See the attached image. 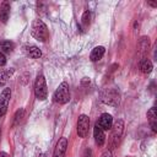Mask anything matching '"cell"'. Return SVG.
Masks as SVG:
<instances>
[{"mask_svg":"<svg viewBox=\"0 0 157 157\" xmlns=\"http://www.w3.org/2000/svg\"><path fill=\"white\" fill-rule=\"evenodd\" d=\"M31 34L39 42H45L49 37L48 27L42 20H34L31 26Z\"/></svg>","mask_w":157,"mask_h":157,"instance_id":"cell-1","label":"cell"},{"mask_svg":"<svg viewBox=\"0 0 157 157\" xmlns=\"http://www.w3.org/2000/svg\"><path fill=\"white\" fill-rule=\"evenodd\" d=\"M53 101L58 104H65L70 101V92L67 82H61L53 94Z\"/></svg>","mask_w":157,"mask_h":157,"instance_id":"cell-2","label":"cell"},{"mask_svg":"<svg viewBox=\"0 0 157 157\" xmlns=\"http://www.w3.org/2000/svg\"><path fill=\"white\" fill-rule=\"evenodd\" d=\"M34 94L37 99L44 101L48 97V88H47V82L43 75H38L34 82Z\"/></svg>","mask_w":157,"mask_h":157,"instance_id":"cell-3","label":"cell"},{"mask_svg":"<svg viewBox=\"0 0 157 157\" xmlns=\"http://www.w3.org/2000/svg\"><path fill=\"white\" fill-rule=\"evenodd\" d=\"M123 131H124V121L119 119L112 126V135H110V139H109V142H110V147L112 148H114L115 146H118L119 140H120V137L123 135Z\"/></svg>","mask_w":157,"mask_h":157,"instance_id":"cell-4","label":"cell"},{"mask_svg":"<svg viewBox=\"0 0 157 157\" xmlns=\"http://www.w3.org/2000/svg\"><path fill=\"white\" fill-rule=\"evenodd\" d=\"M90 130V118L86 114H81L77 120V135L82 139L87 137Z\"/></svg>","mask_w":157,"mask_h":157,"instance_id":"cell-5","label":"cell"},{"mask_svg":"<svg viewBox=\"0 0 157 157\" xmlns=\"http://www.w3.org/2000/svg\"><path fill=\"white\" fill-rule=\"evenodd\" d=\"M102 101L109 105H117L119 102V92L115 88H107L102 93Z\"/></svg>","mask_w":157,"mask_h":157,"instance_id":"cell-6","label":"cell"},{"mask_svg":"<svg viewBox=\"0 0 157 157\" xmlns=\"http://www.w3.org/2000/svg\"><path fill=\"white\" fill-rule=\"evenodd\" d=\"M10 98H11V90L6 87L2 90V92L0 94V117H4L6 114Z\"/></svg>","mask_w":157,"mask_h":157,"instance_id":"cell-7","label":"cell"},{"mask_svg":"<svg viewBox=\"0 0 157 157\" xmlns=\"http://www.w3.org/2000/svg\"><path fill=\"white\" fill-rule=\"evenodd\" d=\"M96 124H97L99 128H102L103 130H110L112 126H113V118H112L110 114L103 113V114L98 118V120L96 121Z\"/></svg>","mask_w":157,"mask_h":157,"instance_id":"cell-8","label":"cell"},{"mask_svg":"<svg viewBox=\"0 0 157 157\" xmlns=\"http://www.w3.org/2000/svg\"><path fill=\"white\" fill-rule=\"evenodd\" d=\"M67 147V140L66 137H60L59 141L56 142V146L53 152V157H64Z\"/></svg>","mask_w":157,"mask_h":157,"instance_id":"cell-9","label":"cell"},{"mask_svg":"<svg viewBox=\"0 0 157 157\" xmlns=\"http://www.w3.org/2000/svg\"><path fill=\"white\" fill-rule=\"evenodd\" d=\"M22 50H23V53H25L27 56H29V58H32V59H38V58L42 56L40 49H39L38 47L33 45V44H26V45H23Z\"/></svg>","mask_w":157,"mask_h":157,"instance_id":"cell-10","label":"cell"},{"mask_svg":"<svg viewBox=\"0 0 157 157\" xmlns=\"http://www.w3.org/2000/svg\"><path fill=\"white\" fill-rule=\"evenodd\" d=\"M93 136H94V141L98 146H102L105 141V134L104 130L102 128H99L97 124H94V129H93Z\"/></svg>","mask_w":157,"mask_h":157,"instance_id":"cell-11","label":"cell"},{"mask_svg":"<svg viewBox=\"0 0 157 157\" xmlns=\"http://www.w3.org/2000/svg\"><path fill=\"white\" fill-rule=\"evenodd\" d=\"M10 17V4L7 1H2L0 5V21L6 23Z\"/></svg>","mask_w":157,"mask_h":157,"instance_id":"cell-12","label":"cell"},{"mask_svg":"<svg viewBox=\"0 0 157 157\" xmlns=\"http://www.w3.org/2000/svg\"><path fill=\"white\" fill-rule=\"evenodd\" d=\"M104 52H105L104 47H102V45L94 47V48L92 49L91 54H90V59H91V61H98L99 59H102V56L104 55Z\"/></svg>","mask_w":157,"mask_h":157,"instance_id":"cell-13","label":"cell"},{"mask_svg":"<svg viewBox=\"0 0 157 157\" xmlns=\"http://www.w3.org/2000/svg\"><path fill=\"white\" fill-rule=\"evenodd\" d=\"M147 118L150 121V125L152 128V131L156 132L157 131V114H156V108L152 107L148 112H147Z\"/></svg>","mask_w":157,"mask_h":157,"instance_id":"cell-14","label":"cell"},{"mask_svg":"<svg viewBox=\"0 0 157 157\" xmlns=\"http://www.w3.org/2000/svg\"><path fill=\"white\" fill-rule=\"evenodd\" d=\"M15 48V44L10 40H0V53H11Z\"/></svg>","mask_w":157,"mask_h":157,"instance_id":"cell-15","label":"cell"},{"mask_svg":"<svg viewBox=\"0 0 157 157\" xmlns=\"http://www.w3.org/2000/svg\"><path fill=\"white\" fill-rule=\"evenodd\" d=\"M13 74V69H9V70H4L0 71V87L5 86V83L7 82V80L10 78V76Z\"/></svg>","mask_w":157,"mask_h":157,"instance_id":"cell-16","label":"cell"},{"mask_svg":"<svg viewBox=\"0 0 157 157\" xmlns=\"http://www.w3.org/2000/svg\"><path fill=\"white\" fill-rule=\"evenodd\" d=\"M140 70L141 72L144 74H150L152 71V63L148 60V59H144L141 63H140Z\"/></svg>","mask_w":157,"mask_h":157,"instance_id":"cell-17","label":"cell"},{"mask_svg":"<svg viewBox=\"0 0 157 157\" xmlns=\"http://www.w3.org/2000/svg\"><path fill=\"white\" fill-rule=\"evenodd\" d=\"M22 117H23V109L21 108V109H18L17 112H16V114H15V117H13V126H16V125H18L20 123H21V120H22Z\"/></svg>","mask_w":157,"mask_h":157,"instance_id":"cell-18","label":"cell"},{"mask_svg":"<svg viewBox=\"0 0 157 157\" xmlns=\"http://www.w3.org/2000/svg\"><path fill=\"white\" fill-rule=\"evenodd\" d=\"M81 20H82V25H83V26H88V25H90V20H91V12H90L88 10L85 11Z\"/></svg>","mask_w":157,"mask_h":157,"instance_id":"cell-19","label":"cell"},{"mask_svg":"<svg viewBox=\"0 0 157 157\" xmlns=\"http://www.w3.org/2000/svg\"><path fill=\"white\" fill-rule=\"evenodd\" d=\"M5 64H6V56H5V54L0 53V66H4Z\"/></svg>","mask_w":157,"mask_h":157,"instance_id":"cell-20","label":"cell"},{"mask_svg":"<svg viewBox=\"0 0 157 157\" xmlns=\"http://www.w3.org/2000/svg\"><path fill=\"white\" fill-rule=\"evenodd\" d=\"M82 157H92V150L91 148H86Z\"/></svg>","mask_w":157,"mask_h":157,"instance_id":"cell-21","label":"cell"},{"mask_svg":"<svg viewBox=\"0 0 157 157\" xmlns=\"http://www.w3.org/2000/svg\"><path fill=\"white\" fill-rule=\"evenodd\" d=\"M102 157H112V153L109 150H105L103 153H102Z\"/></svg>","mask_w":157,"mask_h":157,"instance_id":"cell-22","label":"cell"},{"mask_svg":"<svg viewBox=\"0 0 157 157\" xmlns=\"http://www.w3.org/2000/svg\"><path fill=\"white\" fill-rule=\"evenodd\" d=\"M147 4H148L150 6H152V7H156V6H157V4H156V2H151V1H148Z\"/></svg>","mask_w":157,"mask_h":157,"instance_id":"cell-23","label":"cell"},{"mask_svg":"<svg viewBox=\"0 0 157 157\" xmlns=\"http://www.w3.org/2000/svg\"><path fill=\"white\" fill-rule=\"evenodd\" d=\"M0 157H9V155L6 152H0Z\"/></svg>","mask_w":157,"mask_h":157,"instance_id":"cell-24","label":"cell"},{"mask_svg":"<svg viewBox=\"0 0 157 157\" xmlns=\"http://www.w3.org/2000/svg\"><path fill=\"white\" fill-rule=\"evenodd\" d=\"M0 136H1V129H0Z\"/></svg>","mask_w":157,"mask_h":157,"instance_id":"cell-25","label":"cell"}]
</instances>
